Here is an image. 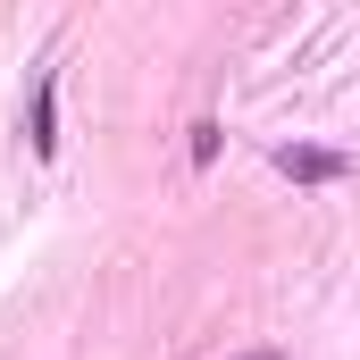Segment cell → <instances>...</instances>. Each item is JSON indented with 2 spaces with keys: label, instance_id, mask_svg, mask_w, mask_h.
<instances>
[{
  "label": "cell",
  "instance_id": "2",
  "mask_svg": "<svg viewBox=\"0 0 360 360\" xmlns=\"http://www.w3.org/2000/svg\"><path fill=\"white\" fill-rule=\"evenodd\" d=\"M59 151V76H42V92H34V160H51Z\"/></svg>",
  "mask_w": 360,
  "mask_h": 360
},
{
  "label": "cell",
  "instance_id": "3",
  "mask_svg": "<svg viewBox=\"0 0 360 360\" xmlns=\"http://www.w3.org/2000/svg\"><path fill=\"white\" fill-rule=\"evenodd\" d=\"M243 360H276V352H243Z\"/></svg>",
  "mask_w": 360,
  "mask_h": 360
},
{
  "label": "cell",
  "instance_id": "1",
  "mask_svg": "<svg viewBox=\"0 0 360 360\" xmlns=\"http://www.w3.org/2000/svg\"><path fill=\"white\" fill-rule=\"evenodd\" d=\"M276 176H293V184H344L352 160H344V151H319V143H285V151H276Z\"/></svg>",
  "mask_w": 360,
  "mask_h": 360
}]
</instances>
